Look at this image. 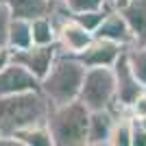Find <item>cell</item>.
Wrapping results in <instances>:
<instances>
[{
    "instance_id": "6da1fadb",
    "label": "cell",
    "mask_w": 146,
    "mask_h": 146,
    "mask_svg": "<svg viewBox=\"0 0 146 146\" xmlns=\"http://www.w3.org/2000/svg\"><path fill=\"white\" fill-rule=\"evenodd\" d=\"M50 98L42 90L20 92L11 96H0V131L2 135H15L26 127L48 122Z\"/></svg>"
},
{
    "instance_id": "7a4b0ae2",
    "label": "cell",
    "mask_w": 146,
    "mask_h": 146,
    "mask_svg": "<svg viewBox=\"0 0 146 146\" xmlns=\"http://www.w3.org/2000/svg\"><path fill=\"white\" fill-rule=\"evenodd\" d=\"M85 72H87V66L79 59V55H70V52L59 50L52 68L42 79L39 90L55 105L76 100L81 94V87H83Z\"/></svg>"
},
{
    "instance_id": "3957f363",
    "label": "cell",
    "mask_w": 146,
    "mask_h": 146,
    "mask_svg": "<svg viewBox=\"0 0 146 146\" xmlns=\"http://www.w3.org/2000/svg\"><path fill=\"white\" fill-rule=\"evenodd\" d=\"M90 113L83 100H70L50 107L48 129L55 146H87L90 135Z\"/></svg>"
},
{
    "instance_id": "277c9868",
    "label": "cell",
    "mask_w": 146,
    "mask_h": 146,
    "mask_svg": "<svg viewBox=\"0 0 146 146\" xmlns=\"http://www.w3.org/2000/svg\"><path fill=\"white\" fill-rule=\"evenodd\" d=\"M79 100H83L90 111L109 109L113 105V100H116V74H113V66L87 68Z\"/></svg>"
},
{
    "instance_id": "5b68a950",
    "label": "cell",
    "mask_w": 146,
    "mask_h": 146,
    "mask_svg": "<svg viewBox=\"0 0 146 146\" xmlns=\"http://www.w3.org/2000/svg\"><path fill=\"white\" fill-rule=\"evenodd\" d=\"M57 55H59V44H44V46L42 44H33L24 50H13V61L29 68L42 81L48 74V70L52 68Z\"/></svg>"
},
{
    "instance_id": "8992f818",
    "label": "cell",
    "mask_w": 146,
    "mask_h": 146,
    "mask_svg": "<svg viewBox=\"0 0 146 146\" xmlns=\"http://www.w3.org/2000/svg\"><path fill=\"white\" fill-rule=\"evenodd\" d=\"M113 74H116V100L124 105H133L137 96L146 92V85L137 79V74L133 72V68L129 63L127 48L113 63Z\"/></svg>"
},
{
    "instance_id": "52a82bcc",
    "label": "cell",
    "mask_w": 146,
    "mask_h": 146,
    "mask_svg": "<svg viewBox=\"0 0 146 146\" xmlns=\"http://www.w3.org/2000/svg\"><path fill=\"white\" fill-rule=\"evenodd\" d=\"M39 85H42V81L18 61H11L7 68L0 70V96H11V94H20V92L39 90Z\"/></svg>"
},
{
    "instance_id": "ba28073f",
    "label": "cell",
    "mask_w": 146,
    "mask_h": 146,
    "mask_svg": "<svg viewBox=\"0 0 146 146\" xmlns=\"http://www.w3.org/2000/svg\"><path fill=\"white\" fill-rule=\"evenodd\" d=\"M92 39H94V33L87 31L74 15L68 18L66 22L59 26V31H57L59 50L61 52H70V55H81V52L92 44Z\"/></svg>"
},
{
    "instance_id": "9c48e42d",
    "label": "cell",
    "mask_w": 146,
    "mask_h": 146,
    "mask_svg": "<svg viewBox=\"0 0 146 146\" xmlns=\"http://www.w3.org/2000/svg\"><path fill=\"white\" fill-rule=\"evenodd\" d=\"M122 52H124V46H122V44L94 35L92 44L79 55V59L83 61L87 68H92V66H113Z\"/></svg>"
},
{
    "instance_id": "30bf717a",
    "label": "cell",
    "mask_w": 146,
    "mask_h": 146,
    "mask_svg": "<svg viewBox=\"0 0 146 146\" xmlns=\"http://www.w3.org/2000/svg\"><path fill=\"white\" fill-rule=\"evenodd\" d=\"M96 37H105V39H111V42L122 44L124 48L133 46V33L129 29L127 20L120 11H107L105 20L100 22V26L94 33Z\"/></svg>"
},
{
    "instance_id": "8fae6325",
    "label": "cell",
    "mask_w": 146,
    "mask_h": 146,
    "mask_svg": "<svg viewBox=\"0 0 146 146\" xmlns=\"http://www.w3.org/2000/svg\"><path fill=\"white\" fill-rule=\"evenodd\" d=\"M116 124V116L111 109H96L90 113V135L87 146H109V137Z\"/></svg>"
},
{
    "instance_id": "7c38bea8",
    "label": "cell",
    "mask_w": 146,
    "mask_h": 146,
    "mask_svg": "<svg viewBox=\"0 0 146 146\" xmlns=\"http://www.w3.org/2000/svg\"><path fill=\"white\" fill-rule=\"evenodd\" d=\"M120 13L133 33V46L146 44V0H131Z\"/></svg>"
},
{
    "instance_id": "4fadbf2b",
    "label": "cell",
    "mask_w": 146,
    "mask_h": 146,
    "mask_svg": "<svg viewBox=\"0 0 146 146\" xmlns=\"http://www.w3.org/2000/svg\"><path fill=\"white\" fill-rule=\"evenodd\" d=\"M11 9L13 18L35 20L52 11V0H2Z\"/></svg>"
},
{
    "instance_id": "5bb4252c",
    "label": "cell",
    "mask_w": 146,
    "mask_h": 146,
    "mask_svg": "<svg viewBox=\"0 0 146 146\" xmlns=\"http://www.w3.org/2000/svg\"><path fill=\"white\" fill-rule=\"evenodd\" d=\"M9 46L13 50H24L29 46H33V26H31V20H24V18H13L11 20Z\"/></svg>"
},
{
    "instance_id": "9a60e30c",
    "label": "cell",
    "mask_w": 146,
    "mask_h": 146,
    "mask_svg": "<svg viewBox=\"0 0 146 146\" xmlns=\"http://www.w3.org/2000/svg\"><path fill=\"white\" fill-rule=\"evenodd\" d=\"M20 140L24 142V146H55L52 133L48 129V122L44 124H35V127H26L15 133Z\"/></svg>"
},
{
    "instance_id": "2e32d148",
    "label": "cell",
    "mask_w": 146,
    "mask_h": 146,
    "mask_svg": "<svg viewBox=\"0 0 146 146\" xmlns=\"http://www.w3.org/2000/svg\"><path fill=\"white\" fill-rule=\"evenodd\" d=\"M31 26H33V44H57V31L55 24L48 15H42V18L31 20Z\"/></svg>"
},
{
    "instance_id": "e0dca14e",
    "label": "cell",
    "mask_w": 146,
    "mask_h": 146,
    "mask_svg": "<svg viewBox=\"0 0 146 146\" xmlns=\"http://www.w3.org/2000/svg\"><path fill=\"white\" fill-rule=\"evenodd\" d=\"M109 146H133V118H116Z\"/></svg>"
},
{
    "instance_id": "ac0fdd59",
    "label": "cell",
    "mask_w": 146,
    "mask_h": 146,
    "mask_svg": "<svg viewBox=\"0 0 146 146\" xmlns=\"http://www.w3.org/2000/svg\"><path fill=\"white\" fill-rule=\"evenodd\" d=\"M127 57H129V63L133 68V72L137 74V79L146 85V44H142V46H129Z\"/></svg>"
},
{
    "instance_id": "d6986e66",
    "label": "cell",
    "mask_w": 146,
    "mask_h": 146,
    "mask_svg": "<svg viewBox=\"0 0 146 146\" xmlns=\"http://www.w3.org/2000/svg\"><path fill=\"white\" fill-rule=\"evenodd\" d=\"M72 11V15L76 13H85V11H96V9H105L107 0H59Z\"/></svg>"
},
{
    "instance_id": "ffe728a7",
    "label": "cell",
    "mask_w": 146,
    "mask_h": 146,
    "mask_svg": "<svg viewBox=\"0 0 146 146\" xmlns=\"http://www.w3.org/2000/svg\"><path fill=\"white\" fill-rule=\"evenodd\" d=\"M107 7L105 9H96V11H85V13H76L74 18L79 20L81 24L85 26L87 31H92V33H96V29L100 26V22L105 20V15H107Z\"/></svg>"
},
{
    "instance_id": "44dd1931",
    "label": "cell",
    "mask_w": 146,
    "mask_h": 146,
    "mask_svg": "<svg viewBox=\"0 0 146 146\" xmlns=\"http://www.w3.org/2000/svg\"><path fill=\"white\" fill-rule=\"evenodd\" d=\"M11 20H13L11 9L7 7V2L0 0V48H2V46H9V29H11Z\"/></svg>"
},
{
    "instance_id": "7402d4cb",
    "label": "cell",
    "mask_w": 146,
    "mask_h": 146,
    "mask_svg": "<svg viewBox=\"0 0 146 146\" xmlns=\"http://www.w3.org/2000/svg\"><path fill=\"white\" fill-rule=\"evenodd\" d=\"M133 146H146V127L133 118Z\"/></svg>"
},
{
    "instance_id": "603a6c76",
    "label": "cell",
    "mask_w": 146,
    "mask_h": 146,
    "mask_svg": "<svg viewBox=\"0 0 146 146\" xmlns=\"http://www.w3.org/2000/svg\"><path fill=\"white\" fill-rule=\"evenodd\" d=\"M131 109H133L135 118H146V92L137 96V100L131 105Z\"/></svg>"
},
{
    "instance_id": "cb8c5ba5",
    "label": "cell",
    "mask_w": 146,
    "mask_h": 146,
    "mask_svg": "<svg viewBox=\"0 0 146 146\" xmlns=\"http://www.w3.org/2000/svg\"><path fill=\"white\" fill-rule=\"evenodd\" d=\"M11 61H13V48L11 46H2V48H0V70L7 68Z\"/></svg>"
},
{
    "instance_id": "d4e9b609",
    "label": "cell",
    "mask_w": 146,
    "mask_h": 146,
    "mask_svg": "<svg viewBox=\"0 0 146 146\" xmlns=\"http://www.w3.org/2000/svg\"><path fill=\"white\" fill-rule=\"evenodd\" d=\"M0 137H2V131H0Z\"/></svg>"
}]
</instances>
